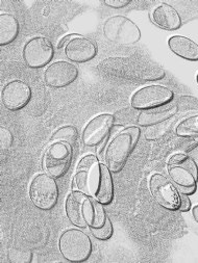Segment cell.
<instances>
[{
    "mask_svg": "<svg viewBox=\"0 0 198 263\" xmlns=\"http://www.w3.org/2000/svg\"><path fill=\"white\" fill-rule=\"evenodd\" d=\"M105 74L134 81H155L165 77V71L155 65L128 58H111L99 65Z\"/></svg>",
    "mask_w": 198,
    "mask_h": 263,
    "instance_id": "6da1fadb",
    "label": "cell"
},
{
    "mask_svg": "<svg viewBox=\"0 0 198 263\" xmlns=\"http://www.w3.org/2000/svg\"><path fill=\"white\" fill-rule=\"evenodd\" d=\"M141 131L138 127H130L121 131L110 143L105 152L106 166L113 173H118L124 166L128 158L134 151Z\"/></svg>",
    "mask_w": 198,
    "mask_h": 263,
    "instance_id": "7a4b0ae2",
    "label": "cell"
},
{
    "mask_svg": "<svg viewBox=\"0 0 198 263\" xmlns=\"http://www.w3.org/2000/svg\"><path fill=\"white\" fill-rule=\"evenodd\" d=\"M168 174L178 192L192 195L196 191L198 168L195 161L184 154H175L168 161Z\"/></svg>",
    "mask_w": 198,
    "mask_h": 263,
    "instance_id": "3957f363",
    "label": "cell"
},
{
    "mask_svg": "<svg viewBox=\"0 0 198 263\" xmlns=\"http://www.w3.org/2000/svg\"><path fill=\"white\" fill-rule=\"evenodd\" d=\"M60 252L70 262H84L92 253L90 237L78 229H68L60 237Z\"/></svg>",
    "mask_w": 198,
    "mask_h": 263,
    "instance_id": "277c9868",
    "label": "cell"
},
{
    "mask_svg": "<svg viewBox=\"0 0 198 263\" xmlns=\"http://www.w3.org/2000/svg\"><path fill=\"white\" fill-rule=\"evenodd\" d=\"M29 197L34 206L40 209L53 208L59 198V189L55 178L49 174L37 175L29 186Z\"/></svg>",
    "mask_w": 198,
    "mask_h": 263,
    "instance_id": "5b68a950",
    "label": "cell"
},
{
    "mask_svg": "<svg viewBox=\"0 0 198 263\" xmlns=\"http://www.w3.org/2000/svg\"><path fill=\"white\" fill-rule=\"evenodd\" d=\"M103 33L110 42L121 45H132L141 39L139 27L123 16H115L107 19L103 26Z\"/></svg>",
    "mask_w": 198,
    "mask_h": 263,
    "instance_id": "8992f818",
    "label": "cell"
},
{
    "mask_svg": "<svg viewBox=\"0 0 198 263\" xmlns=\"http://www.w3.org/2000/svg\"><path fill=\"white\" fill-rule=\"evenodd\" d=\"M51 42L43 36H35L29 40L23 48V60L32 69H39L49 64L53 58Z\"/></svg>",
    "mask_w": 198,
    "mask_h": 263,
    "instance_id": "52a82bcc",
    "label": "cell"
},
{
    "mask_svg": "<svg viewBox=\"0 0 198 263\" xmlns=\"http://www.w3.org/2000/svg\"><path fill=\"white\" fill-rule=\"evenodd\" d=\"M173 93L162 85H148L134 94L131 103L136 109H149L169 103Z\"/></svg>",
    "mask_w": 198,
    "mask_h": 263,
    "instance_id": "ba28073f",
    "label": "cell"
},
{
    "mask_svg": "<svg viewBox=\"0 0 198 263\" xmlns=\"http://www.w3.org/2000/svg\"><path fill=\"white\" fill-rule=\"evenodd\" d=\"M72 158L69 145L56 142L46 151L44 165L48 174L53 178H61L68 172Z\"/></svg>",
    "mask_w": 198,
    "mask_h": 263,
    "instance_id": "9c48e42d",
    "label": "cell"
},
{
    "mask_svg": "<svg viewBox=\"0 0 198 263\" xmlns=\"http://www.w3.org/2000/svg\"><path fill=\"white\" fill-rule=\"evenodd\" d=\"M149 189L154 200L162 207L177 209L178 192L162 174H153L149 180Z\"/></svg>",
    "mask_w": 198,
    "mask_h": 263,
    "instance_id": "30bf717a",
    "label": "cell"
},
{
    "mask_svg": "<svg viewBox=\"0 0 198 263\" xmlns=\"http://www.w3.org/2000/svg\"><path fill=\"white\" fill-rule=\"evenodd\" d=\"M114 124V117L103 114L92 119L84 129L83 142L87 147H96L109 136Z\"/></svg>",
    "mask_w": 198,
    "mask_h": 263,
    "instance_id": "8fae6325",
    "label": "cell"
},
{
    "mask_svg": "<svg viewBox=\"0 0 198 263\" xmlns=\"http://www.w3.org/2000/svg\"><path fill=\"white\" fill-rule=\"evenodd\" d=\"M31 90L29 85L22 80H13L7 83L2 92V100L9 110H19L30 100Z\"/></svg>",
    "mask_w": 198,
    "mask_h": 263,
    "instance_id": "7c38bea8",
    "label": "cell"
},
{
    "mask_svg": "<svg viewBox=\"0 0 198 263\" xmlns=\"http://www.w3.org/2000/svg\"><path fill=\"white\" fill-rule=\"evenodd\" d=\"M77 76L78 70L73 64L60 61L53 63L46 69L44 80L48 86L61 89L74 82Z\"/></svg>",
    "mask_w": 198,
    "mask_h": 263,
    "instance_id": "4fadbf2b",
    "label": "cell"
},
{
    "mask_svg": "<svg viewBox=\"0 0 198 263\" xmlns=\"http://www.w3.org/2000/svg\"><path fill=\"white\" fill-rule=\"evenodd\" d=\"M91 196H93L102 205H107L113 200L114 189L110 168L100 162L95 167L91 186Z\"/></svg>",
    "mask_w": 198,
    "mask_h": 263,
    "instance_id": "5bb4252c",
    "label": "cell"
},
{
    "mask_svg": "<svg viewBox=\"0 0 198 263\" xmlns=\"http://www.w3.org/2000/svg\"><path fill=\"white\" fill-rule=\"evenodd\" d=\"M90 196L84 194L83 192H72L66 200L65 210L69 221L79 227L86 228L87 223V212Z\"/></svg>",
    "mask_w": 198,
    "mask_h": 263,
    "instance_id": "9a60e30c",
    "label": "cell"
},
{
    "mask_svg": "<svg viewBox=\"0 0 198 263\" xmlns=\"http://www.w3.org/2000/svg\"><path fill=\"white\" fill-rule=\"evenodd\" d=\"M67 59L73 63L83 64L93 60L97 54L95 44L84 36L73 39L65 48Z\"/></svg>",
    "mask_w": 198,
    "mask_h": 263,
    "instance_id": "2e32d148",
    "label": "cell"
},
{
    "mask_svg": "<svg viewBox=\"0 0 198 263\" xmlns=\"http://www.w3.org/2000/svg\"><path fill=\"white\" fill-rule=\"evenodd\" d=\"M99 163L94 155H87L79 161L74 177V182L77 189L84 194L91 196V186L96 165Z\"/></svg>",
    "mask_w": 198,
    "mask_h": 263,
    "instance_id": "e0dca14e",
    "label": "cell"
},
{
    "mask_svg": "<svg viewBox=\"0 0 198 263\" xmlns=\"http://www.w3.org/2000/svg\"><path fill=\"white\" fill-rule=\"evenodd\" d=\"M177 109V105L172 103H167L161 106L144 109L142 112H140L138 117V124L141 126H152L162 123L173 117L176 114Z\"/></svg>",
    "mask_w": 198,
    "mask_h": 263,
    "instance_id": "ac0fdd59",
    "label": "cell"
},
{
    "mask_svg": "<svg viewBox=\"0 0 198 263\" xmlns=\"http://www.w3.org/2000/svg\"><path fill=\"white\" fill-rule=\"evenodd\" d=\"M152 20L165 30H176L182 25V19L176 10L167 4L161 5L153 11Z\"/></svg>",
    "mask_w": 198,
    "mask_h": 263,
    "instance_id": "d6986e66",
    "label": "cell"
},
{
    "mask_svg": "<svg viewBox=\"0 0 198 263\" xmlns=\"http://www.w3.org/2000/svg\"><path fill=\"white\" fill-rule=\"evenodd\" d=\"M168 45L177 57L188 61H198V45L194 41L186 36L174 35L169 39Z\"/></svg>",
    "mask_w": 198,
    "mask_h": 263,
    "instance_id": "ffe728a7",
    "label": "cell"
},
{
    "mask_svg": "<svg viewBox=\"0 0 198 263\" xmlns=\"http://www.w3.org/2000/svg\"><path fill=\"white\" fill-rule=\"evenodd\" d=\"M19 22L13 15H0V45L5 46L13 43L19 34Z\"/></svg>",
    "mask_w": 198,
    "mask_h": 263,
    "instance_id": "44dd1931",
    "label": "cell"
},
{
    "mask_svg": "<svg viewBox=\"0 0 198 263\" xmlns=\"http://www.w3.org/2000/svg\"><path fill=\"white\" fill-rule=\"evenodd\" d=\"M107 215L104 212L102 204L99 203L95 198H89L87 223L90 228H99L104 225Z\"/></svg>",
    "mask_w": 198,
    "mask_h": 263,
    "instance_id": "7402d4cb",
    "label": "cell"
},
{
    "mask_svg": "<svg viewBox=\"0 0 198 263\" xmlns=\"http://www.w3.org/2000/svg\"><path fill=\"white\" fill-rule=\"evenodd\" d=\"M78 139L77 129L74 126H64L58 129L51 137L52 142H60L73 147Z\"/></svg>",
    "mask_w": 198,
    "mask_h": 263,
    "instance_id": "603a6c76",
    "label": "cell"
},
{
    "mask_svg": "<svg viewBox=\"0 0 198 263\" xmlns=\"http://www.w3.org/2000/svg\"><path fill=\"white\" fill-rule=\"evenodd\" d=\"M176 135L184 138L198 137V117L194 116L183 121L176 128Z\"/></svg>",
    "mask_w": 198,
    "mask_h": 263,
    "instance_id": "cb8c5ba5",
    "label": "cell"
},
{
    "mask_svg": "<svg viewBox=\"0 0 198 263\" xmlns=\"http://www.w3.org/2000/svg\"><path fill=\"white\" fill-rule=\"evenodd\" d=\"M92 235L99 239V240H107L112 237L113 235V225L112 222L109 218V216L106 217V221L104 223L103 226L99 227V228H90Z\"/></svg>",
    "mask_w": 198,
    "mask_h": 263,
    "instance_id": "d4e9b609",
    "label": "cell"
},
{
    "mask_svg": "<svg viewBox=\"0 0 198 263\" xmlns=\"http://www.w3.org/2000/svg\"><path fill=\"white\" fill-rule=\"evenodd\" d=\"M14 142V137L11 131L5 127L0 128V144H2L3 150H8L12 147Z\"/></svg>",
    "mask_w": 198,
    "mask_h": 263,
    "instance_id": "484cf974",
    "label": "cell"
},
{
    "mask_svg": "<svg viewBox=\"0 0 198 263\" xmlns=\"http://www.w3.org/2000/svg\"><path fill=\"white\" fill-rule=\"evenodd\" d=\"M191 208V201L188 198V196L184 193L178 192V204H177V209H179L183 212L189 211Z\"/></svg>",
    "mask_w": 198,
    "mask_h": 263,
    "instance_id": "4316f807",
    "label": "cell"
},
{
    "mask_svg": "<svg viewBox=\"0 0 198 263\" xmlns=\"http://www.w3.org/2000/svg\"><path fill=\"white\" fill-rule=\"evenodd\" d=\"M130 4V0H105L104 2V5L112 9H122Z\"/></svg>",
    "mask_w": 198,
    "mask_h": 263,
    "instance_id": "83f0119b",
    "label": "cell"
},
{
    "mask_svg": "<svg viewBox=\"0 0 198 263\" xmlns=\"http://www.w3.org/2000/svg\"><path fill=\"white\" fill-rule=\"evenodd\" d=\"M78 36H82L79 34H75V33H71V34H68V35H65L63 39H61V41L59 42L58 44V48L59 49H62V48H66V46L68 45V44L75 37H78Z\"/></svg>",
    "mask_w": 198,
    "mask_h": 263,
    "instance_id": "f1b7e54d",
    "label": "cell"
},
{
    "mask_svg": "<svg viewBox=\"0 0 198 263\" xmlns=\"http://www.w3.org/2000/svg\"><path fill=\"white\" fill-rule=\"evenodd\" d=\"M192 214H193V217H194L195 222L198 224V205H197V206H195V207L193 208V210H192Z\"/></svg>",
    "mask_w": 198,
    "mask_h": 263,
    "instance_id": "f546056e",
    "label": "cell"
},
{
    "mask_svg": "<svg viewBox=\"0 0 198 263\" xmlns=\"http://www.w3.org/2000/svg\"><path fill=\"white\" fill-rule=\"evenodd\" d=\"M196 80H197V84H198V75H197V77H196Z\"/></svg>",
    "mask_w": 198,
    "mask_h": 263,
    "instance_id": "4dcf8cb0",
    "label": "cell"
}]
</instances>
